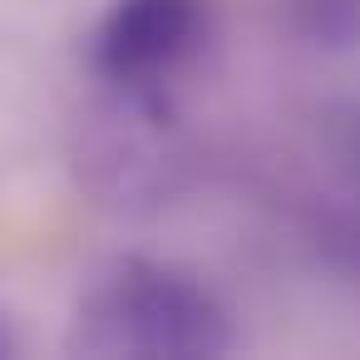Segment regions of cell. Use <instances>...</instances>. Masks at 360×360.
<instances>
[{"label": "cell", "instance_id": "6da1fadb", "mask_svg": "<svg viewBox=\"0 0 360 360\" xmlns=\"http://www.w3.org/2000/svg\"><path fill=\"white\" fill-rule=\"evenodd\" d=\"M232 345L222 296L153 257H119L94 271L70 316V350L89 360H212Z\"/></svg>", "mask_w": 360, "mask_h": 360}, {"label": "cell", "instance_id": "7a4b0ae2", "mask_svg": "<svg viewBox=\"0 0 360 360\" xmlns=\"http://www.w3.org/2000/svg\"><path fill=\"white\" fill-rule=\"evenodd\" d=\"M79 124V168L84 183L114 207H153L168 198L178 173L173 109L163 89H119Z\"/></svg>", "mask_w": 360, "mask_h": 360}, {"label": "cell", "instance_id": "3957f363", "mask_svg": "<svg viewBox=\"0 0 360 360\" xmlns=\"http://www.w3.org/2000/svg\"><path fill=\"white\" fill-rule=\"evenodd\" d=\"M207 40V0H109L94 25V75L119 89H163Z\"/></svg>", "mask_w": 360, "mask_h": 360}, {"label": "cell", "instance_id": "277c9868", "mask_svg": "<svg viewBox=\"0 0 360 360\" xmlns=\"http://www.w3.org/2000/svg\"><path fill=\"white\" fill-rule=\"evenodd\" d=\"M296 20L321 45H355L360 40V0H296Z\"/></svg>", "mask_w": 360, "mask_h": 360}, {"label": "cell", "instance_id": "5b68a950", "mask_svg": "<svg viewBox=\"0 0 360 360\" xmlns=\"http://www.w3.org/2000/svg\"><path fill=\"white\" fill-rule=\"evenodd\" d=\"M340 158H345V168H350V178L360 188V109H350L340 119Z\"/></svg>", "mask_w": 360, "mask_h": 360}, {"label": "cell", "instance_id": "8992f818", "mask_svg": "<svg viewBox=\"0 0 360 360\" xmlns=\"http://www.w3.org/2000/svg\"><path fill=\"white\" fill-rule=\"evenodd\" d=\"M25 350V335H20V321L0 306V360H15Z\"/></svg>", "mask_w": 360, "mask_h": 360}]
</instances>
